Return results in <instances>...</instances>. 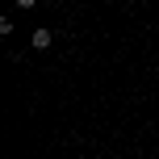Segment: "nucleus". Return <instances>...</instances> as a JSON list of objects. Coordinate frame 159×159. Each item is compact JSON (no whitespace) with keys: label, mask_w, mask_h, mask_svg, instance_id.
<instances>
[{"label":"nucleus","mask_w":159,"mask_h":159,"mask_svg":"<svg viewBox=\"0 0 159 159\" xmlns=\"http://www.w3.org/2000/svg\"><path fill=\"white\" fill-rule=\"evenodd\" d=\"M50 42H55V30H50V25H38V30H34V50H46Z\"/></svg>","instance_id":"f257e3e1"},{"label":"nucleus","mask_w":159,"mask_h":159,"mask_svg":"<svg viewBox=\"0 0 159 159\" xmlns=\"http://www.w3.org/2000/svg\"><path fill=\"white\" fill-rule=\"evenodd\" d=\"M13 4H17V8H34L38 0H13Z\"/></svg>","instance_id":"f03ea898"},{"label":"nucleus","mask_w":159,"mask_h":159,"mask_svg":"<svg viewBox=\"0 0 159 159\" xmlns=\"http://www.w3.org/2000/svg\"><path fill=\"white\" fill-rule=\"evenodd\" d=\"M46 4H55V0H46Z\"/></svg>","instance_id":"7ed1b4c3"}]
</instances>
